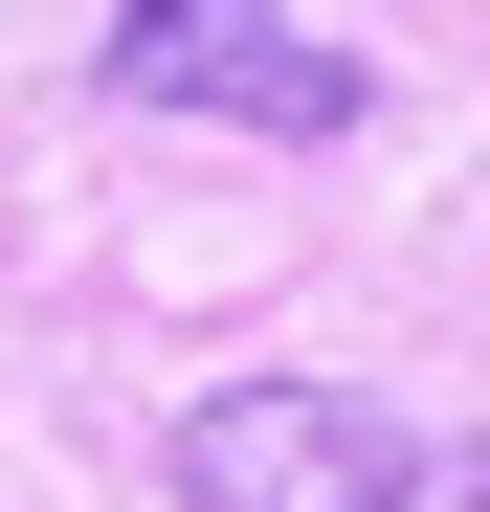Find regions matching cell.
<instances>
[{
  "instance_id": "obj_3",
  "label": "cell",
  "mask_w": 490,
  "mask_h": 512,
  "mask_svg": "<svg viewBox=\"0 0 490 512\" xmlns=\"http://www.w3.org/2000/svg\"><path fill=\"white\" fill-rule=\"evenodd\" d=\"M401 512H490V446H446V468H424V490H401Z\"/></svg>"
},
{
  "instance_id": "obj_1",
  "label": "cell",
  "mask_w": 490,
  "mask_h": 512,
  "mask_svg": "<svg viewBox=\"0 0 490 512\" xmlns=\"http://www.w3.org/2000/svg\"><path fill=\"white\" fill-rule=\"evenodd\" d=\"M424 446L357 401V379H223L179 401V512H401Z\"/></svg>"
},
{
  "instance_id": "obj_2",
  "label": "cell",
  "mask_w": 490,
  "mask_h": 512,
  "mask_svg": "<svg viewBox=\"0 0 490 512\" xmlns=\"http://www.w3.org/2000/svg\"><path fill=\"white\" fill-rule=\"evenodd\" d=\"M112 90L134 112H223V134H357V45H312L290 0H112Z\"/></svg>"
}]
</instances>
